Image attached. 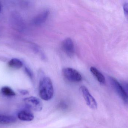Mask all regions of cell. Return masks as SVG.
I'll list each match as a JSON object with an SVG mask.
<instances>
[{
  "label": "cell",
  "mask_w": 128,
  "mask_h": 128,
  "mask_svg": "<svg viewBox=\"0 0 128 128\" xmlns=\"http://www.w3.org/2000/svg\"><path fill=\"white\" fill-rule=\"evenodd\" d=\"M62 48L65 53L70 57L74 56L75 53L74 44L73 40L70 38H67L63 41Z\"/></svg>",
  "instance_id": "cell-6"
},
{
  "label": "cell",
  "mask_w": 128,
  "mask_h": 128,
  "mask_svg": "<svg viewBox=\"0 0 128 128\" xmlns=\"http://www.w3.org/2000/svg\"><path fill=\"white\" fill-rule=\"evenodd\" d=\"M24 101L28 108L34 111L40 112L42 109V103L38 98L34 97H29L25 98Z\"/></svg>",
  "instance_id": "cell-5"
},
{
  "label": "cell",
  "mask_w": 128,
  "mask_h": 128,
  "mask_svg": "<svg viewBox=\"0 0 128 128\" xmlns=\"http://www.w3.org/2000/svg\"><path fill=\"white\" fill-rule=\"evenodd\" d=\"M90 71L93 75L95 77L98 81L102 84H104L106 82L105 77L103 74L94 67L90 68Z\"/></svg>",
  "instance_id": "cell-10"
},
{
  "label": "cell",
  "mask_w": 128,
  "mask_h": 128,
  "mask_svg": "<svg viewBox=\"0 0 128 128\" xmlns=\"http://www.w3.org/2000/svg\"><path fill=\"white\" fill-rule=\"evenodd\" d=\"M16 119L12 116L0 114V124H10L16 122Z\"/></svg>",
  "instance_id": "cell-9"
},
{
  "label": "cell",
  "mask_w": 128,
  "mask_h": 128,
  "mask_svg": "<svg viewBox=\"0 0 128 128\" xmlns=\"http://www.w3.org/2000/svg\"><path fill=\"white\" fill-rule=\"evenodd\" d=\"M80 90L87 105L92 109H97L98 108L97 102L94 97L90 94L88 89L83 86L80 87Z\"/></svg>",
  "instance_id": "cell-4"
},
{
  "label": "cell",
  "mask_w": 128,
  "mask_h": 128,
  "mask_svg": "<svg viewBox=\"0 0 128 128\" xmlns=\"http://www.w3.org/2000/svg\"><path fill=\"white\" fill-rule=\"evenodd\" d=\"M50 11L46 10L38 15L33 20L34 24L35 25L39 26L44 23L48 17Z\"/></svg>",
  "instance_id": "cell-7"
},
{
  "label": "cell",
  "mask_w": 128,
  "mask_h": 128,
  "mask_svg": "<svg viewBox=\"0 0 128 128\" xmlns=\"http://www.w3.org/2000/svg\"><path fill=\"white\" fill-rule=\"evenodd\" d=\"M2 11V6L0 4V13Z\"/></svg>",
  "instance_id": "cell-17"
},
{
  "label": "cell",
  "mask_w": 128,
  "mask_h": 128,
  "mask_svg": "<svg viewBox=\"0 0 128 128\" xmlns=\"http://www.w3.org/2000/svg\"><path fill=\"white\" fill-rule=\"evenodd\" d=\"M63 75L68 81L78 82L82 80V76L78 71L71 68H66L63 70Z\"/></svg>",
  "instance_id": "cell-3"
},
{
  "label": "cell",
  "mask_w": 128,
  "mask_h": 128,
  "mask_svg": "<svg viewBox=\"0 0 128 128\" xmlns=\"http://www.w3.org/2000/svg\"><path fill=\"white\" fill-rule=\"evenodd\" d=\"M18 117L20 120L24 121H31L34 118V114L27 110H22L20 112L18 113Z\"/></svg>",
  "instance_id": "cell-8"
},
{
  "label": "cell",
  "mask_w": 128,
  "mask_h": 128,
  "mask_svg": "<svg viewBox=\"0 0 128 128\" xmlns=\"http://www.w3.org/2000/svg\"><path fill=\"white\" fill-rule=\"evenodd\" d=\"M20 92H21L22 94L24 95L28 93L27 91H25V90H22V91H20Z\"/></svg>",
  "instance_id": "cell-16"
},
{
  "label": "cell",
  "mask_w": 128,
  "mask_h": 128,
  "mask_svg": "<svg viewBox=\"0 0 128 128\" xmlns=\"http://www.w3.org/2000/svg\"><path fill=\"white\" fill-rule=\"evenodd\" d=\"M2 92L3 94L7 96H14L16 95V93L14 91L8 86H4L2 89Z\"/></svg>",
  "instance_id": "cell-12"
},
{
  "label": "cell",
  "mask_w": 128,
  "mask_h": 128,
  "mask_svg": "<svg viewBox=\"0 0 128 128\" xmlns=\"http://www.w3.org/2000/svg\"><path fill=\"white\" fill-rule=\"evenodd\" d=\"M122 85V87L124 88V90H125L126 92L128 94V83L126 82H124L121 83Z\"/></svg>",
  "instance_id": "cell-14"
},
{
  "label": "cell",
  "mask_w": 128,
  "mask_h": 128,
  "mask_svg": "<svg viewBox=\"0 0 128 128\" xmlns=\"http://www.w3.org/2000/svg\"><path fill=\"white\" fill-rule=\"evenodd\" d=\"M123 10L126 16L128 19V2L125 3L123 5Z\"/></svg>",
  "instance_id": "cell-13"
},
{
  "label": "cell",
  "mask_w": 128,
  "mask_h": 128,
  "mask_svg": "<svg viewBox=\"0 0 128 128\" xmlns=\"http://www.w3.org/2000/svg\"><path fill=\"white\" fill-rule=\"evenodd\" d=\"M110 82L114 90L121 97L124 103L128 106V94L121 83L114 77H109Z\"/></svg>",
  "instance_id": "cell-2"
},
{
  "label": "cell",
  "mask_w": 128,
  "mask_h": 128,
  "mask_svg": "<svg viewBox=\"0 0 128 128\" xmlns=\"http://www.w3.org/2000/svg\"><path fill=\"white\" fill-rule=\"evenodd\" d=\"M39 92L40 97L44 100H50L53 97L54 87L52 80L49 77H44L40 80Z\"/></svg>",
  "instance_id": "cell-1"
},
{
  "label": "cell",
  "mask_w": 128,
  "mask_h": 128,
  "mask_svg": "<svg viewBox=\"0 0 128 128\" xmlns=\"http://www.w3.org/2000/svg\"><path fill=\"white\" fill-rule=\"evenodd\" d=\"M26 72H27L28 74V75H29V76H30V77H32L33 75H32V72H31V71H30L29 70H28V68H26Z\"/></svg>",
  "instance_id": "cell-15"
},
{
  "label": "cell",
  "mask_w": 128,
  "mask_h": 128,
  "mask_svg": "<svg viewBox=\"0 0 128 128\" xmlns=\"http://www.w3.org/2000/svg\"><path fill=\"white\" fill-rule=\"evenodd\" d=\"M9 67L15 69H20L23 65L22 62L19 59L14 58L10 60L8 62Z\"/></svg>",
  "instance_id": "cell-11"
}]
</instances>
